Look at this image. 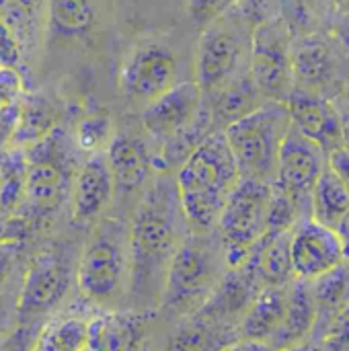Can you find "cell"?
Masks as SVG:
<instances>
[{
    "mask_svg": "<svg viewBox=\"0 0 349 351\" xmlns=\"http://www.w3.org/2000/svg\"><path fill=\"white\" fill-rule=\"evenodd\" d=\"M16 296L19 290L12 292L8 286L0 292V337L16 325Z\"/></svg>",
    "mask_w": 349,
    "mask_h": 351,
    "instance_id": "obj_37",
    "label": "cell"
},
{
    "mask_svg": "<svg viewBox=\"0 0 349 351\" xmlns=\"http://www.w3.org/2000/svg\"><path fill=\"white\" fill-rule=\"evenodd\" d=\"M115 181L105 152L86 154L76 169L70 206L76 226H91L101 220L115 195Z\"/></svg>",
    "mask_w": 349,
    "mask_h": 351,
    "instance_id": "obj_15",
    "label": "cell"
},
{
    "mask_svg": "<svg viewBox=\"0 0 349 351\" xmlns=\"http://www.w3.org/2000/svg\"><path fill=\"white\" fill-rule=\"evenodd\" d=\"M323 14V0H280V19L294 37L319 33Z\"/></svg>",
    "mask_w": 349,
    "mask_h": 351,
    "instance_id": "obj_32",
    "label": "cell"
},
{
    "mask_svg": "<svg viewBox=\"0 0 349 351\" xmlns=\"http://www.w3.org/2000/svg\"><path fill=\"white\" fill-rule=\"evenodd\" d=\"M21 64V45L14 35V29L0 21V66L16 68Z\"/></svg>",
    "mask_w": 349,
    "mask_h": 351,
    "instance_id": "obj_36",
    "label": "cell"
},
{
    "mask_svg": "<svg viewBox=\"0 0 349 351\" xmlns=\"http://www.w3.org/2000/svg\"><path fill=\"white\" fill-rule=\"evenodd\" d=\"M49 25L58 35H84L95 23L93 0H49Z\"/></svg>",
    "mask_w": 349,
    "mask_h": 351,
    "instance_id": "obj_29",
    "label": "cell"
},
{
    "mask_svg": "<svg viewBox=\"0 0 349 351\" xmlns=\"http://www.w3.org/2000/svg\"><path fill=\"white\" fill-rule=\"evenodd\" d=\"M105 154L117 193H134L138 189H146L150 181L160 173L158 152H154L148 140L136 132L117 130Z\"/></svg>",
    "mask_w": 349,
    "mask_h": 351,
    "instance_id": "obj_16",
    "label": "cell"
},
{
    "mask_svg": "<svg viewBox=\"0 0 349 351\" xmlns=\"http://www.w3.org/2000/svg\"><path fill=\"white\" fill-rule=\"evenodd\" d=\"M292 125L325 148L327 154L344 144V113L335 101L294 88L286 101Z\"/></svg>",
    "mask_w": 349,
    "mask_h": 351,
    "instance_id": "obj_18",
    "label": "cell"
},
{
    "mask_svg": "<svg viewBox=\"0 0 349 351\" xmlns=\"http://www.w3.org/2000/svg\"><path fill=\"white\" fill-rule=\"evenodd\" d=\"M237 0H187V14L195 27H206L222 12H226Z\"/></svg>",
    "mask_w": 349,
    "mask_h": 351,
    "instance_id": "obj_34",
    "label": "cell"
},
{
    "mask_svg": "<svg viewBox=\"0 0 349 351\" xmlns=\"http://www.w3.org/2000/svg\"><path fill=\"white\" fill-rule=\"evenodd\" d=\"M76 286L88 304L111 308L130 288V228L121 220L103 218L95 224L78 261Z\"/></svg>",
    "mask_w": 349,
    "mask_h": 351,
    "instance_id": "obj_5",
    "label": "cell"
},
{
    "mask_svg": "<svg viewBox=\"0 0 349 351\" xmlns=\"http://www.w3.org/2000/svg\"><path fill=\"white\" fill-rule=\"evenodd\" d=\"M249 72L265 101L286 103L294 90V35L280 16L255 25Z\"/></svg>",
    "mask_w": 349,
    "mask_h": 351,
    "instance_id": "obj_10",
    "label": "cell"
},
{
    "mask_svg": "<svg viewBox=\"0 0 349 351\" xmlns=\"http://www.w3.org/2000/svg\"><path fill=\"white\" fill-rule=\"evenodd\" d=\"M91 317L53 315L45 321L33 351H86Z\"/></svg>",
    "mask_w": 349,
    "mask_h": 351,
    "instance_id": "obj_27",
    "label": "cell"
},
{
    "mask_svg": "<svg viewBox=\"0 0 349 351\" xmlns=\"http://www.w3.org/2000/svg\"><path fill=\"white\" fill-rule=\"evenodd\" d=\"M272 191L274 183L241 177L228 197L214 230L228 267L243 265L255 245L265 237Z\"/></svg>",
    "mask_w": 349,
    "mask_h": 351,
    "instance_id": "obj_8",
    "label": "cell"
},
{
    "mask_svg": "<svg viewBox=\"0 0 349 351\" xmlns=\"http://www.w3.org/2000/svg\"><path fill=\"white\" fill-rule=\"evenodd\" d=\"M311 284L317 306V325L311 341H321L331 323L349 306V259Z\"/></svg>",
    "mask_w": 349,
    "mask_h": 351,
    "instance_id": "obj_24",
    "label": "cell"
},
{
    "mask_svg": "<svg viewBox=\"0 0 349 351\" xmlns=\"http://www.w3.org/2000/svg\"><path fill=\"white\" fill-rule=\"evenodd\" d=\"M319 343L327 351H349V306L331 323Z\"/></svg>",
    "mask_w": 349,
    "mask_h": 351,
    "instance_id": "obj_35",
    "label": "cell"
},
{
    "mask_svg": "<svg viewBox=\"0 0 349 351\" xmlns=\"http://www.w3.org/2000/svg\"><path fill=\"white\" fill-rule=\"evenodd\" d=\"M148 311L105 308L91 317L86 351H136L144 339Z\"/></svg>",
    "mask_w": 349,
    "mask_h": 351,
    "instance_id": "obj_19",
    "label": "cell"
},
{
    "mask_svg": "<svg viewBox=\"0 0 349 351\" xmlns=\"http://www.w3.org/2000/svg\"><path fill=\"white\" fill-rule=\"evenodd\" d=\"M76 142L60 125L47 138L25 148L27 185L23 210L0 228V241L23 243L43 228L66 202L76 177Z\"/></svg>",
    "mask_w": 349,
    "mask_h": 351,
    "instance_id": "obj_2",
    "label": "cell"
},
{
    "mask_svg": "<svg viewBox=\"0 0 349 351\" xmlns=\"http://www.w3.org/2000/svg\"><path fill=\"white\" fill-rule=\"evenodd\" d=\"M76 263L64 243L37 251L23 276L16 296V321H47L68 296Z\"/></svg>",
    "mask_w": 349,
    "mask_h": 351,
    "instance_id": "obj_9",
    "label": "cell"
},
{
    "mask_svg": "<svg viewBox=\"0 0 349 351\" xmlns=\"http://www.w3.org/2000/svg\"><path fill=\"white\" fill-rule=\"evenodd\" d=\"M346 245L337 230L306 218L292 230V263L296 280L315 282L348 261Z\"/></svg>",
    "mask_w": 349,
    "mask_h": 351,
    "instance_id": "obj_14",
    "label": "cell"
},
{
    "mask_svg": "<svg viewBox=\"0 0 349 351\" xmlns=\"http://www.w3.org/2000/svg\"><path fill=\"white\" fill-rule=\"evenodd\" d=\"M337 232H339V237H341V241H344V245H346V251H348L349 257V214L348 218L341 222V226L337 228Z\"/></svg>",
    "mask_w": 349,
    "mask_h": 351,
    "instance_id": "obj_43",
    "label": "cell"
},
{
    "mask_svg": "<svg viewBox=\"0 0 349 351\" xmlns=\"http://www.w3.org/2000/svg\"><path fill=\"white\" fill-rule=\"evenodd\" d=\"M255 21L234 2L202 29L195 53V82L210 97L249 70Z\"/></svg>",
    "mask_w": 349,
    "mask_h": 351,
    "instance_id": "obj_6",
    "label": "cell"
},
{
    "mask_svg": "<svg viewBox=\"0 0 349 351\" xmlns=\"http://www.w3.org/2000/svg\"><path fill=\"white\" fill-rule=\"evenodd\" d=\"M286 351H327L323 348V343H319V341H306V343H302V346H296V348H292V350H286Z\"/></svg>",
    "mask_w": 349,
    "mask_h": 351,
    "instance_id": "obj_42",
    "label": "cell"
},
{
    "mask_svg": "<svg viewBox=\"0 0 349 351\" xmlns=\"http://www.w3.org/2000/svg\"><path fill=\"white\" fill-rule=\"evenodd\" d=\"M224 351H274L269 348V343L265 341H253V339H239L234 341L230 348H226Z\"/></svg>",
    "mask_w": 349,
    "mask_h": 351,
    "instance_id": "obj_41",
    "label": "cell"
},
{
    "mask_svg": "<svg viewBox=\"0 0 349 351\" xmlns=\"http://www.w3.org/2000/svg\"><path fill=\"white\" fill-rule=\"evenodd\" d=\"M226 269L228 263L216 232L200 234L189 230L171 261L158 308L179 319L195 315L212 296Z\"/></svg>",
    "mask_w": 349,
    "mask_h": 351,
    "instance_id": "obj_4",
    "label": "cell"
},
{
    "mask_svg": "<svg viewBox=\"0 0 349 351\" xmlns=\"http://www.w3.org/2000/svg\"><path fill=\"white\" fill-rule=\"evenodd\" d=\"M327 167L329 154L325 148L292 125L280 150L278 177L274 185L294 197L311 214L313 189Z\"/></svg>",
    "mask_w": 349,
    "mask_h": 351,
    "instance_id": "obj_13",
    "label": "cell"
},
{
    "mask_svg": "<svg viewBox=\"0 0 349 351\" xmlns=\"http://www.w3.org/2000/svg\"><path fill=\"white\" fill-rule=\"evenodd\" d=\"M239 339V329L195 313L181 319L169 339V351H224Z\"/></svg>",
    "mask_w": 349,
    "mask_h": 351,
    "instance_id": "obj_22",
    "label": "cell"
},
{
    "mask_svg": "<svg viewBox=\"0 0 349 351\" xmlns=\"http://www.w3.org/2000/svg\"><path fill=\"white\" fill-rule=\"evenodd\" d=\"M349 78V60L329 33L294 37V88L339 99Z\"/></svg>",
    "mask_w": 349,
    "mask_h": 351,
    "instance_id": "obj_11",
    "label": "cell"
},
{
    "mask_svg": "<svg viewBox=\"0 0 349 351\" xmlns=\"http://www.w3.org/2000/svg\"><path fill=\"white\" fill-rule=\"evenodd\" d=\"M189 234L175 175L160 171L142 191L130 224V288L134 311L160 306L171 261Z\"/></svg>",
    "mask_w": 349,
    "mask_h": 351,
    "instance_id": "obj_1",
    "label": "cell"
},
{
    "mask_svg": "<svg viewBox=\"0 0 349 351\" xmlns=\"http://www.w3.org/2000/svg\"><path fill=\"white\" fill-rule=\"evenodd\" d=\"M179 62L175 51L160 41L138 43L121 64L119 90L142 109L177 84Z\"/></svg>",
    "mask_w": 349,
    "mask_h": 351,
    "instance_id": "obj_12",
    "label": "cell"
},
{
    "mask_svg": "<svg viewBox=\"0 0 349 351\" xmlns=\"http://www.w3.org/2000/svg\"><path fill=\"white\" fill-rule=\"evenodd\" d=\"M292 128L288 105L265 101L249 115L232 121L224 136L239 165L241 177L276 183L282 144Z\"/></svg>",
    "mask_w": 349,
    "mask_h": 351,
    "instance_id": "obj_7",
    "label": "cell"
},
{
    "mask_svg": "<svg viewBox=\"0 0 349 351\" xmlns=\"http://www.w3.org/2000/svg\"><path fill=\"white\" fill-rule=\"evenodd\" d=\"M290 286H265L259 296L253 300L251 308L247 311L245 319L239 325V337L241 339H253V341H265L274 337L278 327L282 325V319L286 315L288 298H290Z\"/></svg>",
    "mask_w": 349,
    "mask_h": 351,
    "instance_id": "obj_21",
    "label": "cell"
},
{
    "mask_svg": "<svg viewBox=\"0 0 349 351\" xmlns=\"http://www.w3.org/2000/svg\"><path fill=\"white\" fill-rule=\"evenodd\" d=\"M19 243L0 241V292L8 286V278L14 269L16 257H19Z\"/></svg>",
    "mask_w": 349,
    "mask_h": 351,
    "instance_id": "obj_38",
    "label": "cell"
},
{
    "mask_svg": "<svg viewBox=\"0 0 349 351\" xmlns=\"http://www.w3.org/2000/svg\"><path fill=\"white\" fill-rule=\"evenodd\" d=\"M241 181V171L222 130L212 132L175 171L181 206L191 232L216 230L220 214Z\"/></svg>",
    "mask_w": 349,
    "mask_h": 351,
    "instance_id": "obj_3",
    "label": "cell"
},
{
    "mask_svg": "<svg viewBox=\"0 0 349 351\" xmlns=\"http://www.w3.org/2000/svg\"><path fill=\"white\" fill-rule=\"evenodd\" d=\"M344 113V111H341ZM344 144L349 148V111L344 113Z\"/></svg>",
    "mask_w": 349,
    "mask_h": 351,
    "instance_id": "obj_44",
    "label": "cell"
},
{
    "mask_svg": "<svg viewBox=\"0 0 349 351\" xmlns=\"http://www.w3.org/2000/svg\"><path fill=\"white\" fill-rule=\"evenodd\" d=\"M317 325V306L313 296V284L304 280H294L290 286V298L282 325L269 339L274 351H286L302 346L313 339Z\"/></svg>",
    "mask_w": 349,
    "mask_h": 351,
    "instance_id": "obj_20",
    "label": "cell"
},
{
    "mask_svg": "<svg viewBox=\"0 0 349 351\" xmlns=\"http://www.w3.org/2000/svg\"><path fill=\"white\" fill-rule=\"evenodd\" d=\"M329 33L335 37V41L339 43V47L344 49L346 58L349 60V10L339 12V14L333 19L331 31H329Z\"/></svg>",
    "mask_w": 349,
    "mask_h": 351,
    "instance_id": "obj_40",
    "label": "cell"
},
{
    "mask_svg": "<svg viewBox=\"0 0 349 351\" xmlns=\"http://www.w3.org/2000/svg\"><path fill=\"white\" fill-rule=\"evenodd\" d=\"M339 99H344V103H346V107H348L349 111V78L348 82H346V88H344V93H341V97Z\"/></svg>",
    "mask_w": 349,
    "mask_h": 351,
    "instance_id": "obj_45",
    "label": "cell"
},
{
    "mask_svg": "<svg viewBox=\"0 0 349 351\" xmlns=\"http://www.w3.org/2000/svg\"><path fill=\"white\" fill-rule=\"evenodd\" d=\"M329 169L337 175V179L348 187L349 191V148L341 146L329 154Z\"/></svg>",
    "mask_w": 349,
    "mask_h": 351,
    "instance_id": "obj_39",
    "label": "cell"
},
{
    "mask_svg": "<svg viewBox=\"0 0 349 351\" xmlns=\"http://www.w3.org/2000/svg\"><path fill=\"white\" fill-rule=\"evenodd\" d=\"M60 117H62V111L51 99L43 95L25 93L10 146L29 148L37 144L39 140L47 138L53 130L60 128Z\"/></svg>",
    "mask_w": 349,
    "mask_h": 351,
    "instance_id": "obj_26",
    "label": "cell"
},
{
    "mask_svg": "<svg viewBox=\"0 0 349 351\" xmlns=\"http://www.w3.org/2000/svg\"><path fill=\"white\" fill-rule=\"evenodd\" d=\"M115 132L117 130L113 128L111 115H107L103 111H93V113H86L78 121L72 138L80 152L97 154V152H107Z\"/></svg>",
    "mask_w": 349,
    "mask_h": 351,
    "instance_id": "obj_31",
    "label": "cell"
},
{
    "mask_svg": "<svg viewBox=\"0 0 349 351\" xmlns=\"http://www.w3.org/2000/svg\"><path fill=\"white\" fill-rule=\"evenodd\" d=\"M206 99H208V105L212 109L214 123L222 132L232 121L249 115L251 111H255L257 107H261L265 103L263 95L259 93L257 84L253 82L249 70L245 74H241L237 80H232L228 86H224L222 90H218Z\"/></svg>",
    "mask_w": 349,
    "mask_h": 351,
    "instance_id": "obj_25",
    "label": "cell"
},
{
    "mask_svg": "<svg viewBox=\"0 0 349 351\" xmlns=\"http://www.w3.org/2000/svg\"><path fill=\"white\" fill-rule=\"evenodd\" d=\"M349 214L348 187L337 179V175L327 167L313 189L311 197V218L337 230Z\"/></svg>",
    "mask_w": 349,
    "mask_h": 351,
    "instance_id": "obj_28",
    "label": "cell"
},
{
    "mask_svg": "<svg viewBox=\"0 0 349 351\" xmlns=\"http://www.w3.org/2000/svg\"><path fill=\"white\" fill-rule=\"evenodd\" d=\"M335 2L339 4L341 12H344V10H349V0H335Z\"/></svg>",
    "mask_w": 349,
    "mask_h": 351,
    "instance_id": "obj_46",
    "label": "cell"
},
{
    "mask_svg": "<svg viewBox=\"0 0 349 351\" xmlns=\"http://www.w3.org/2000/svg\"><path fill=\"white\" fill-rule=\"evenodd\" d=\"M23 99L25 88L19 70L0 66V148L10 146Z\"/></svg>",
    "mask_w": 349,
    "mask_h": 351,
    "instance_id": "obj_30",
    "label": "cell"
},
{
    "mask_svg": "<svg viewBox=\"0 0 349 351\" xmlns=\"http://www.w3.org/2000/svg\"><path fill=\"white\" fill-rule=\"evenodd\" d=\"M263 288L265 284L261 282L255 265L247 259L243 265L228 267L224 271L216 290L197 313L216 323L239 329L241 321Z\"/></svg>",
    "mask_w": 349,
    "mask_h": 351,
    "instance_id": "obj_17",
    "label": "cell"
},
{
    "mask_svg": "<svg viewBox=\"0 0 349 351\" xmlns=\"http://www.w3.org/2000/svg\"><path fill=\"white\" fill-rule=\"evenodd\" d=\"M45 321H16V325L0 337V351H33Z\"/></svg>",
    "mask_w": 349,
    "mask_h": 351,
    "instance_id": "obj_33",
    "label": "cell"
},
{
    "mask_svg": "<svg viewBox=\"0 0 349 351\" xmlns=\"http://www.w3.org/2000/svg\"><path fill=\"white\" fill-rule=\"evenodd\" d=\"M265 286H288L296 280L292 263V230L265 232L249 255Z\"/></svg>",
    "mask_w": 349,
    "mask_h": 351,
    "instance_id": "obj_23",
    "label": "cell"
}]
</instances>
